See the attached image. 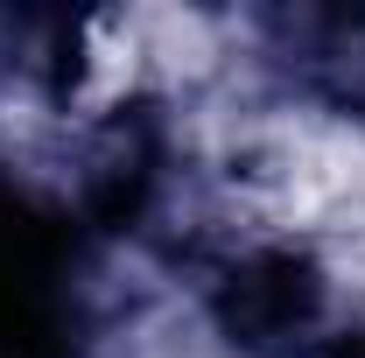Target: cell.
Masks as SVG:
<instances>
[{
	"label": "cell",
	"mask_w": 365,
	"mask_h": 358,
	"mask_svg": "<svg viewBox=\"0 0 365 358\" xmlns=\"http://www.w3.org/2000/svg\"><path fill=\"white\" fill-rule=\"evenodd\" d=\"M218 316H225L232 344H246V352H288V344L302 352V337L323 316V281L295 253H260L232 274Z\"/></svg>",
	"instance_id": "obj_1"
},
{
	"label": "cell",
	"mask_w": 365,
	"mask_h": 358,
	"mask_svg": "<svg viewBox=\"0 0 365 358\" xmlns=\"http://www.w3.org/2000/svg\"><path fill=\"white\" fill-rule=\"evenodd\" d=\"M344 358H365V337H359V344H344Z\"/></svg>",
	"instance_id": "obj_2"
}]
</instances>
